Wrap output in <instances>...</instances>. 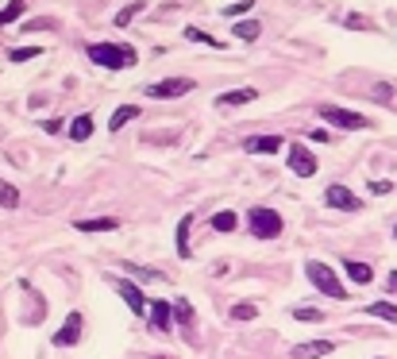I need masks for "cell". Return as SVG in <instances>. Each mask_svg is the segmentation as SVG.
I'll list each match as a JSON object with an SVG mask.
<instances>
[{
    "mask_svg": "<svg viewBox=\"0 0 397 359\" xmlns=\"http://www.w3.org/2000/svg\"><path fill=\"white\" fill-rule=\"evenodd\" d=\"M85 54L104 70H131L139 62V54L131 51V47H123V43H93Z\"/></svg>",
    "mask_w": 397,
    "mask_h": 359,
    "instance_id": "cell-1",
    "label": "cell"
},
{
    "mask_svg": "<svg viewBox=\"0 0 397 359\" xmlns=\"http://www.w3.org/2000/svg\"><path fill=\"white\" fill-rule=\"evenodd\" d=\"M247 232H251V240H278L282 236V213L267 205L247 209Z\"/></svg>",
    "mask_w": 397,
    "mask_h": 359,
    "instance_id": "cell-2",
    "label": "cell"
},
{
    "mask_svg": "<svg viewBox=\"0 0 397 359\" xmlns=\"http://www.w3.org/2000/svg\"><path fill=\"white\" fill-rule=\"evenodd\" d=\"M305 274H309V282H312V286H317L320 293H328V298H343V301H347V290H343L340 274H336L328 263H320V259H309V263H305Z\"/></svg>",
    "mask_w": 397,
    "mask_h": 359,
    "instance_id": "cell-3",
    "label": "cell"
},
{
    "mask_svg": "<svg viewBox=\"0 0 397 359\" xmlns=\"http://www.w3.org/2000/svg\"><path fill=\"white\" fill-rule=\"evenodd\" d=\"M320 116H324L332 128H343V132H362V128H370V116H359V112L340 109V104H324Z\"/></svg>",
    "mask_w": 397,
    "mask_h": 359,
    "instance_id": "cell-4",
    "label": "cell"
},
{
    "mask_svg": "<svg viewBox=\"0 0 397 359\" xmlns=\"http://www.w3.org/2000/svg\"><path fill=\"white\" fill-rule=\"evenodd\" d=\"M286 162H289V170H293L297 178H312V174L320 170L317 154H312L305 143H289V154H286Z\"/></svg>",
    "mask_w": 397,
    "mask_h": 359,
    "instance_id": "cell-5",
    "label": "cell"
},
{
    "mask_svg": "<svg viewBox=\"0 0 397 359\" xmlns=\"http://www.w3.org/2000/svg\"><path fill=\"white\" fill-rule=\"evenodd\" d=\"M189 93H193L189 78H162L154 85H147V97H154V101H173V97H189Z\"/></svg>",
    "mask_w": 397,
    "mask_h": 359,
    "instance_id": "cell-6",
    "label": "cell"
},
{
    "mask_svg": "<svg viewBox=\"0 0 397 359\" xmlns=\"http://www.w3.org/2000/svg\"><path fill=\"white\" fill-rule=\"evenodd\" d=\"M81 324H85V317H81L78 309H73V313L62 321V329L54 332V344H58V348H73V344L81 340Z\"/></svg>",
    "mask_w": 397,
    "mask_h": 359,
    "instance_id": "cell-7",
    "label": "cell"
},
{
    "mask_svg": "<svg viewBox=\"0 0 397 359\" xmlns=\"http://www.w3.org/2000/svg\"><path fill=\"white\" fill-rule=\"evenodd\" d=\"M116 290H120V298L128 301V309H131V313H135V317H147V309H151V301L143 298V290H139L135 282L120 279V282H116Z\"/></svg>",
    "mask_w": 397,
    "mask_h": 359,
    "instance_id": "cell-8",
    "label": "cell"
},
{
    "mask_svg": "<svg viewBox=\"0 0 397 359\" xmlns=\"http://www.w3.org/2000/svg\"><path fill=\"white\" fill-rule=\"evenodd\" d=\"M324 201H328V209H343V213H355V209H362V201L355 197L347 185H328V190H324Z\"/></svg>",
    "mask_w": 397,
    "mask_h": 359,
    "instance_id": "cell-9",
    "label": "cell"
},
{
    "mask_svg": "<svg viewBox=\"0 0 397 359\" xmlns=\"http://www.w3.org/2000/svg\"><path fill=\"white\" fill-rule=\"evenodd\" d=\"M282 147H289L282 135H251V140L243 143V151H251V154H278Z\"/></svg>",
    "mask_w": 397,
    "mask_h": 359,
    "instance_id": "cell-10",
    "label": "cell"
},
{
    "mask_svg": "<svg viewBox=\"0 0 397 359\" xmlns=\"http://www.w3.org/2000/svg\"><path fill=\"white\" fill-rule=\"evenodd\" d=\"M336 352V340H309V344H297L293 359H324Z\"/></svg>",
    "mask_w": 397,
    "mask_h": 359,
    "instance_id": "cell-11",
    "label": "cell"
},
{
    "mask_svg": "<svg viewBox=\"0 0 397 359\" xmlns=\"http://www.w3.org/2000/svg\"><path fill=\"white\" fill-rule=\"evenodd\" d=\"M147 317H151V324L159 332H170V324H173V301H151Z\"/></svg>",
    "mask_w": 397,
    "mask_h": 359,
    "instance_id": "cell-12",
    "label": "cell"
},
{
    "mask_svg": "<svg viewBox=\"0 0 397 359\" xmlns=\"http://www.w3.org/2000/svg\"><path fill=\"white\" fill-rule=\"evenodd\" d=\"M259 97L255 85H243V89H231V93H220L216 97V109H236V104H251Z\"/></svg>",
    "mask_w": 397,
    "mask_h": 359,
    "instance_id": "cell-13",
    "label": "cell"
},
{
    "mask_svg": "<svg viewBox=\"0 0 397 359\" xmlns=\"http://www.w3.org/2000/svg\"><path fill=\"white\" fill-rule=\"evenodd\" d=\"M343 271H347V279H351L355 286H367V282H374V267H370V263H359V259H347Z\"/></svg>",
    "mask_w": 397,
    "mask_h": 359,
    "instance_id": "cell-14",
    "label": "cell"
},
{
    "mask_svg": "<svg viewBox=\"0 0 397 359\" xmlns=\"http://www.w3.org/2000/svg\"><path fill=\"white\" fill-rule=\"evenodd\" d=\"M78 232H85V236H93V232H116L120 228V220L116 217H97V220H78Z\"/></svg>",
    "mask_w": 397,
    "mask_h": 359,
    "instance_id": "cell-15",
    "label": "cell"
},
{
    "mask_svg": "<svg viewBox=\"0 0 397 359\" xmlns=\"http://www.w3.org/2000/svg\"><path fill=\"white\" fill-rule=\"evenodd\" d=\"M89 135H93V116H89V112L73 116V124H70V140H73V143H85Z\"/></svg>",
    "mask_w": 397,
    "mask_h": 359,
    "instance_id": "cell-16",
    "label": "cell"
},
{
    "mask_svg": "<svg viewBox=\"0 0 397 359\" xmlns=\"http://www.w3.org/2000/svg\"><path fill=\"white\" fill-rule=\"evenodd\" d=\"M362 313H367V317H382V321L397 324V305H393V301H370Z\"/></svg>",
    "mask_w": 397,
    "mask_h": 359,
    "instance_id": "cell-17",
    "label": "cell"
},
{
    "mask_svg": "<svg viewBox=\"0 0 397 359\" xmlns=\"http://www.w3.org/2000/svg\"><path fill=\"white\" fill-rule=\"evenodd\" d=\"M135 116H139V104H120V109L112 112L109 128H112V132H120V128L128 124V120H135Z\"/></svg>",
    "mask_w": 397,
    "mask_h": 359,
    "instance_id": "cell-18",
    "label": "cell"
},
{
    "mask_svg": "<svg viewBox=\"0 0 397 359\" xmlns=\"http://www.w3.org/2000/svg\"><path fill=\"white\" fill-rule=\"evenodd\" d=\"M189 228H193V217L178 220V259H189Z\"/></svg>",
    "mask_w": 397,
    "mask_h": 359,
    "instance_id": "cell-19",
    "label": "cell"
},
{
    "mask_svg": "<svg viewBox=\"0 0 397 359\" xmlns=\"http://www.w3.org/2000/svg\"><path fill=\"white\" fill-rule=\"evenodd\" d=\"M185 39H189V43H204V47H212V51L224 54V43H220L216 35H204V31H197V28H185Z\"/></svg>",
    "mask_w": 397,
    "mask_h": 359,
    "instance_id": "cell-20",
    "label": "cell"
},
{
    "mask_svg": "<svg viewBox=\"0 0 397 359\" xmlns=\"http://www.w3.org/2000/svg\"><path fill=\"white\" fill-rule=\"evenodd\" d=\"M231 31H236V39H247V43H255V39L262 35V28H259V23H255V20H239L236 28H231Z\"/></svg>",
    "mask_w": 397,
    "mask_h": 359,
    "instance_id": "cell-21",
    "label": "cell"
},
{
    "mask_svg": "<svg viewBox=\"0 0 397 359\" xmlns=\"http://www.w3.org/2000/svg\"><path fill=\"white\" fill-rule=\"evenodd\" d=\"M0 209H20V190L0 182Z\"/></svg>",
    "mask_w": 397,
    "mask_h": 359,
    "instance_id": "cell-22",
    "label": "cell"
},
{
    "mask_svg": "<svg viewBox=\"0 0 397 359\" xmlns=\"http://www.w3.org/2000/svg\"><path fill=\"white\" fill-rule=\"evenodd\" d=\"M43 54V47H16V51H8V62H31Z\"/></svg>",
    "mask_w": 397,
    "mask_h": 359,
    "instance_id": "cell-23",
    "label": "cell"
},
{
    "mask_svg": "<svg viewBox=\"0 0 397 359\" xmlns=\"http://www.w3.org/2000/svg\"><path fill=\"white\" fill-rule=\"evenodd\" d=\"M236 224H239V217H236V213H228V209L212 217V228H216V232H236Z\"/></svg>",
    "mask_w": 397,
    "mask_h": 359,
    "instance_id": "cell-24",
    "label": "cell"
},
{
    "mask_svg": "<svg viewBox=\"0 0 397 359\" xmlns=\"http://www.w3.org/2000/svg\"><path fill=\"white\" fill-rule=\"evenodd\" d=\"M173 317H178V321L185 324V329H189V324H193V317H197V313H193V305H189L185 298H178V301H173Z\"/></svg>",
    "mask_w": 397,
    "mask_h": 359,
    "instance_id": "cell-25",
    "label": "cell"
},
{
    "mask_svg": "<svg viewBox=\"0 0 397 359\" xmlns=\"http://www.w3.org/2000/svg\"><path fill=\"white\" fill-rule=\"evenodd\" d=\"M231 317H236V321H255V317H259V305L239 301V305H231Z\"/></svg>",
    "mask_w": 397,
    "mask_h": 359,
    "instance_id": "cell-26",
    "label": "cell"
},
{
    "mask_svg": "<svg viewBox=\"0 0 397 359\" xmlns=\"http://www.w3.org/2000/svg\"><path fill=\"white\" fill-rule=\"evenodd\" d=\"M23 8H28L23 0H12V4H8L4 12H0V28H4V23H16V20H20V16H23Z\"/></svg>",
    "mask_w": 397,
    "mask_h": 359,
    "instance_id": "cell-27",
    "label": "cell"
},
{
    "mask_svg": "<svg viewBox=\"0 0 397 359\" xmlns=\"http://www.w3.org/2000/svg\"><path fill=\"white\" fill-rule=\"evenodd\" d=\"M139 12H143V0H139V4H128L123 12H116V28H128V23L135 20Z\"/></svg>",
    "mask_w": 397,
    "mask_h": 359,
    "instance_id": "cell-28",
    "label": "cell"
},
{
    "mask_svg": "<svg viewBox=\"0 0 397 359\" xmlns=\"http://www.w3.org/2000/svg\"><path fill=\"white\" fill-rule=\"evenodd\" d=\"M293 317H297V321H312V324H317V321H324V313H320V309H309V305L293 309Z\"/></svg>",
    "mask_w": 397,
    "mask_h": 359,
    "instance_id": "cell-29",
    "label": "cell"
},
{
    "mask_svg": "<svg viewBox=\"0 0 397 359\" xmlns=\"http://www.w3.org/2000/svg\"><path fill=\"white\" fill-rule=\"evenodd\" d=\"M343 23H347L351 31H367V28H370V20H367V16H347Z\"/></svg>",
    "mask_w": 397,
    "mask_h": 359,
    "instance_id": "cell-30",
    "label": "cell"
},
{
    "mask_svg": "<svg viewBox=\"0 0 397 359\" xmlns=\"http://www.w3.org/2000/svg\"><path fill=\"white\" fill-rule=\"evenodd\" d=\"M247 8H251V0H236V4H228L224 12H228V16H243Z\"/></svg>",
    "mask_w": 397,
    "mask_h": 359,
    "instance_id": "cell-31",
    "label": "cell"
},
{
    "mask_svg": "<svg viewBox=\"0 0 397 359\" xmlns=\"http://www.w3.org/2000/svg\"><path fill=\"white\" fill-rule=\"evenodd\" d=\"M393 185L390 182H374V178H370V193H378V197H382V193H390Z\"/></svg>",
    "mask_w": 397,
    "mask_h": 359,
    "instance_id": "cell-32",
    "label": "cell"
},
{
    "mask_svg": "<svg viewBox=\"0 0 397 359\" xmlns=\"http://www.w3.org/2000/svg\"><path fill=\"white\" fill-rule=\"evenodd\" d=\"M386 290L397 293V271H390V279H386Z\"/></svg>",
    "mask_w": 397,
    "mask_h": 359,
    "instance_id": "cell-33",
    "label": "cell"
},
{
    "mask_svg": "<svg viewBox=\"0 0 397 359\" xmlns=\"http://www.w3.org/2000/svg\"><path fill=\"white\" fill-rule=\"evenodd\" d=\"M154 359H166V355H154Z\"/></svg>",
    "mask_w": 397,
    "mask_h": 359,
    "instance_id": "cell-34",
    "label": "cell"
},
{
    "mask_svg": "<svg viewBox=\"0 0 397 359\" xmlns=\"http://www.w3.org/2000/svg\"><path fill=\"white\" fill-rule=\"evenodd\" d=\"M393 236H397V228H393Z\"/></svg>",
    "mask_w": 397,
    "mask_h": 359,
    "instance_id": "cell-35",
    "label": "cell"
}]
</instances>
